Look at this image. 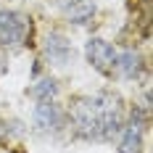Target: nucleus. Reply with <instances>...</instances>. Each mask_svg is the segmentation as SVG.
Masks as SVG:
<instances>
[{
    "instance_id": "nucleus-1",
    "label": "nucleus",
    "mask_w": 153,
    "mask_h": 153,
    "mask_svg": "<svg viewBox=\"0 0 153 153\" xmlns=\"http://www.w3.org/2000/svg\"><path fill=\"white\" fill-rule=\"evenodd\" d=\"M69 132L82 143H111L122 132L127 106L119 90L100 87L95 92L74 95L66 106Z\"/></svg>"
},
{
    "instance_id": "nucleus-2",
    "label": "nucleus",
    "mask_w": 153,
    "mask_h": 153,
    "mask_svg": "<svg viewBox=\"0 0 153 153\" xmlns=\"http://www.w3.org/2000/svg\"><path fill=\"white\" fill-rule=\"evenodd\" d=\"M34 42V19L21 8H0V53H19Z\"/></svg>"
},
{
    "instance_id": "nucleus-3",
    "label": "nucleus",
    "mask_w": 153,
    "mask_h": 153,
    "mask_svg": "<svg viewBox=\"0 0 153 153\" xmlns=\"http://www.w3.org/2000/svg\"><path fill=\"white\" fill-rule=\"evenodd\" d=\"M32 132L40 137L58 140L69 132V116L58 100H40L32 108Z\"/></svg>"
},
{
    "instance_id": "nucleus-4",
    "label": "nucleus",
    "mask_w": 153,
    "mask_h": 153,
    "mask_svg": "<svg viewBox=\"0 0 153 153\" xmlns=\"http://www.w3.org/2000/svg\"><path fill=\"white\" fill-rule=\"evenodd\" d=\"M148 124H151V111L143 106H135L127 111L122 132L116 135V153H143L145 148V135H148Z\"/></svg>"
},
{
    "instance_id": "nucleus-5",
    "label": "nucleus",
    "mask_w": 153,
    "mask_h": 153,
    "mask_svg": "<svg viewBox=\"0 0 153 153\" xmlns=\"http://www.w3.org/2000/svg\"><path fill=\"white\" fill-rule=\"evenodd\" d=\"M42 58L50 69H69L76 61V50L71 37L63 29H50L42 37Z\"/></svg>"
},
{
    "instance_id": "nucleus-6",
    "label": "nucleus",
    "mask_w": 153,
    "mask_h": 153,
    "mask_svg": "<svg viewBox=\"0 0 153 153\" xmlns=\"http://www.w3.org/2000/svg\"><path fill=\"white\" fill-rule=\"evenodd\" d=\"M116 53L119 48L108 42L106 37H90L85 42V61L90 63L100 76H114V66H116Z\"/></svg>"
},
{
    "instance_id": "nucleus-7",
    "label": "nucleus",
    "mask_w": 153,
    "mask_h": 153,
    "mask_svg": "<svg viewBox=\"0 0 153 153\" xmlns=\"http://www.w3.org/2000/svg\"><path fill=\"white\" fill-rule=\"evenodd\" d=\"M53 5L61 11L66 24H71V27H87L98 13L95 0H53Z\"/></svg>"
},
{
    "instance_id": "nucleus-8",
    "label": "nucleus",
    "mask_w": 153,
    "mask_h": 153,
    "mask_svg": "<svg viewBox=\"0 0 153 153\" xmlns=\"http://www.w3.org/2000/svg\"><path fill=\"white\" fill-rule=\"evenodd\" d=\"M145 56L137 48H122L116 53V66H114V76L127 79V82H137L140 76L145 74Z\"/></svg>"
},
{
    "instance_id": "nucleus-9",
    "label": "nucleus",
    "mask_w": 153,
    "mask_h": 153,
    "mask_svg": "<svg viewBox=\"0 0 153 153\" xmlns=\"http://www.w3.org/2000/svg\"><path fill=\"white\" fill-rule=\"evenodd\" d=\"M34 103H40V100H58V95H61V85H58V79L53 74H40L32 79L29 90H27Z\"/></svg>"
},
{
    "instance_id": "nucleus-10",
    "label": "nucleus",
    "mask_w": 153,
    "mask_h": 153,
    "mask_svg": "<svg viewBox=\"0 0 153 153\" xmlns=\"http://www.w3.org/2000/svg\"><path fill=\"white\" fill-rule=\"evenodd\" d=\"M3 71H5V63H3V58H0V74H3Z\"/></svg>"
}]
</instances>
